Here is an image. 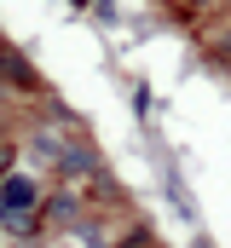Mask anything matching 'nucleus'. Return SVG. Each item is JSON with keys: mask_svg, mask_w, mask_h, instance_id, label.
<instances>
[{"mask_svg": "<svg viewBox=\"0 0 231 248\" xmlns=\"http://www.w3.org/2000/svg\"><path fill=\"white\" fill-rule=\"evenodd\" d=\"M6 168H12V144H0V173H6Z\"/></svg>", "mask_w": 231, "mask_h": 248, "instance_id": "obj_3", "label": "nucleus"}, {"mask_svg": "<svg viewBox=\"0 0 231 248\" xmlns=\"http://www.w3.org/2000/svg\"><path fill=\"white\" fill-rule=\"evenodd\" d=\"M0 81H12V87H35V69L17 58L12 46H0Z\"/></svg>", "mask_w": 231, "mask_h": 248, "instance_id": "obj_2", "label": "nucleus"}, {"mask_svg": "<svg viewBox=\"0 0 231 248\" xmlns=\"http://www.w3.org/2000/svg\"><path fill=\"white\" fill-rule=\"evenodd\" d=\"M35 196H41V190H35V179H23V173L0 179V219H6L17 237L29 231V208H35Z\"/></svg>", "mask_w": 231, "mask_h": 248, "instance_id": "obj_1", "label": "nucleus"}]
</instances>
